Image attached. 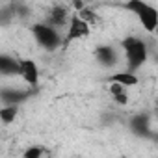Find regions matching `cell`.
<instances>
[{"label": "cell", "instance_id": "obj_1", "mask_svg": "<svg viewBox=\"0 0 158 158\" xmlns=\"http://www.w3.org/2000/svg\"><path fill=\"white\" fill-rule=\"evenodd\" d=\"M121 48L125 50V58H127V65H128V73H136L139 67H143V63L147 61L149 50H147V43L141 37L136 35H128L121 41Z\"/></svg>", "mask_w": 158, "mask_h": 158}, {"label": "cell", "instance_id": "obj_2", "mask_svg": "<svg viewBox=\"0 0 158 158\" xmlns=\"http://www.w3.org/2000/svg\"><path fill=\"white\" fill-rule=\"evenodd\" d=\"M123 8L127 11H132L139 19V23L143 24V28L149 34H152L156 30V26H158V11L151 4L143 2V0H130V2H125L123 4Z\"/></svg>", "mask_w": 158, "mask_h": 158}, {"label": "cell", "instance_id": "obj_3", "mask_svg": "<svg viewBox=\"0 0 158 158\" xmlns=\"http://www.w3.org/2000/svg\"><path fill=\"white\" fill-rule=\"evenodd\" d=\"M34 39L37 41V45L43 48V50H48V52H54L60 45H61V35L56 28L45 24V23H35L32 24L30 28Z\"/></svg>", "mask_w": 158, "mask_h": 158}, {"label": "cell", "instance_id": "obj_4", "mask_svg": "<svg viewBox=\"0 0 158 158\" xmlns=\"http://www.w3.org/2000/svg\"><path fill=\"white\" fill-rule=\"evenodd\" d=\"M89 28H91V26H89L86 21H82L76 13H71V17H69V26H67V34H65V37L61 39V45H69V43H73V41H80V39L88 37V35L91 34Z\"/></svg>", "mask_w": 158, "mask_h": 158}, {"label": "cell", "instance_id": "obj_5", "mask_svg": "<svg viewBox=\"0 0 158 158\" xmlns=\"http://www.w3.org/2000/svg\"><path fill=\"white\" fill-rule=\"evenodd\" d=\"M37 93V89H21V88H2L0 89V102L2 106H17L26 102L28 99H32Z\"/></svg>", "mask_w": 158, "mask_h": 158}, {"label": "cell", "instance_id": "obj_6", "mask_svg": "<svg viewBox=\"0 0 158 158\" xmlns=\"http://www.w3.org/2000/svg\"><path fill=\"white\" fill-rule=\"evenodd\" d=\"M19 76L24 80V84H28V88L32 89L39 88V67L34 60L28 58L19 60Z\"/></svg>", "mask_w": 158, "mask_h": 158}, {"label": "cell", "instance_id": "obj_7", "mask_svg": "<svg viewBox=\"0 0 158 158\" xmlns=\"http://www.w3.org/2000/svg\"><path fill=\"white\" fill-rule=\"evenodd\" d=\"M69 17H71L69 8L58 4V6H52V8H50V11L47 13V19H45L43 23L58 30V28H61V26H65V24L69 23Z\"/></svg>", "mask_w": 158, "mask_h": 158}, {"label": "cell", "instance_id": "obj_8", "mask_svg": "<svg viewBox=\"0 0 158 158\" xmlns=\"http://www.w3.org/2000/svg\"><path fill=\"white\" fill-rule=\"evenodd\" d=\"M95 60L102 65V67H114L119 60L117 50L112 45H101L95 48Z\"/></svg>", "mask_w": 158, "mask_h": 158}, {"label": "cell", "instance_id": "obj_9", "mask_svg": "<svg viewBox=\"0 0 158 158\" xmlns=\"http://www.w3.org/2000/svg\"><path fill=\"white\" fill-rule=\"evenodd\" d=\"M130 128L136 136L139 138H149L151 136V117L149 114H138L130 119Z\"/></svg>", "mask_w": 158, "mask_h": 158}, {"label": "cell", "instance_id": "obj_10", "mask_svg": "<svg viewBox=\"0 0 158 158\" xmlns=\"http://www.w3.org/2000/svg\"><path fill=\"white\" fill-rule=\"evenodd\" d=\"M19 74V60L0 52V76H15Z\"/></svg>", "mask_w": 158, "mask_h": 158}, {"label": "cell", "instance_id": "obj_11", "mask_svg": "<svg viewBox=\"0 0 158 158\" xmlns=\"http://www.w3.org/2000/svg\"><path fill=\"white\" fill-rule=\"evenodd\" d=\"M108 82L110 84H117L121 88H132V86L138 84V76L128 73V71H125V73H115V74L108 76Z\"/></svg>", "mask_w": 158, "mask_h": 158}, {"label": "cell", "instance_id": "obj_12", "mask_svg": "<svg viewBox=\"0 0 158 158\" xmlns=\"http://www.w3.org/2000/svg\"><path fill=\"white\" fill-rule=\"evenodd\" d=\"M15 6L13 2L11 4H6V6H0V26H8L13 19H15Z\"/></svg>", "mask_w": 158, "mask_h": 158}, {"label": "cell", "instance_id": "obj_13", "mask_svg": "<svg viewBox=\"0 0 158 158\" xmlns=\"http://www.w3.org/2000/svg\"><path fill=\"white\" fill-rule=\"evenodd\" d=\"M17 114H19V108L17 106H2L0 108V121L2 123H13L15 121V117H17Z\"/></svg>", "mask_w": 158, "mask_h": 158}, {"label": "cell", "instance_id": "obj_14", "mask_svg": "<svg viewBox=\"0 0 158 158\" xmlns=\"http://www.w3.org/2000/svg\"><path fill=\"white\" fill-rule=\"evenodd\" d=\"M110 93H112V97H114L115 102H119V104H127L128 97H127L125 88H121V86H117V84H112V86H110Z\"/></svg>", "mask_w": 158, "mask_h": 158}, {"label": "cell", "instance_id": "obj_15", "mask_svg": "<svg viewBox=\"0 0 158 158\" xmlns=\"http://www.w3.org/2000/svg\"><path fill=\"white\" fill-rule=\"evenodd\" d=\"M43 154H45V147H41V145H32V147H28V149L23 152V158H43Z\"/></svg>", "mask_w": 158, "mask_h": 158}]
</instances>
